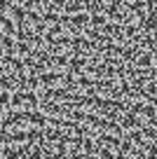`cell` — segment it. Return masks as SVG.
Returning <instances> with one entry per match:
<instances>
[{
  "label": "cell",
  "instance_id": "6da1fadb",
  "mask_svg": "<svg viewBox=\"0 0 157 159\" xmlns=\"http://www.w3.org/2000/svg\"><path fill=\"white\" fill-rule=\"evenodd\" d=\"M10 105L14 108H38L40 96L35 89H17V94H10Z\"/></svg>",
  "mask_w": 157,
  "mask_h": 159
},
{
  "label": "cell",
  "instance_id": "7a4b0ae2",
  "mask_svg": "<svg viewBox=\"0 0 157 159\" xmlns=\"http://www.w3.org/2000/svg\"><path fill=\"white\" fill-rule=\"evenodd\" d=\"M21 115V124H33V126H49V117L42 112H38L35 108L31 110H19Z\"/></svg>",
  "mask_w": 157,
  "mask_h": 159
}]
</instances>
